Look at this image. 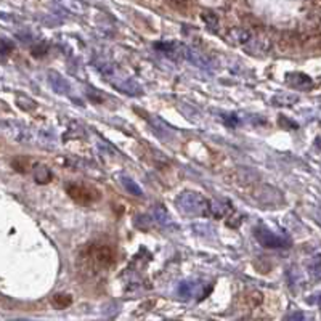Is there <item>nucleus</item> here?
I'll return each mask as SVG.
<instances>
[{
    "mask_svg": "<svg viewBox=\"0 0 321 321\" xmlns=\"http://www.w3.org/2000/svg\"><path fill=\"white\" fill-rule=\"evenodd\" d=\"M117 260V249L108 241H92L87 243L79 251L77 268L87 276H97L100 273L110 270Z\"/></svg>",
    "mask_w": 321,
    "mask_h": 321,
    "instance_id": "nucleus-1",
    "label": "nucleus"
},
{
    "mask_svg": "<svg viewBox=\"0 0 321 321\" xmlns=\"http://www.w3.org/2000/svg\"><path fill=\"white\" fill-rule=\"evenodd\" d=\"M95 68H97L103 74V77L117 90H121L127 95H134V97L141 95V92H143L132 77H129L124 71L119 69L117 65L108 61V59H95Z\"/></svg>",
    "mask_w": 321,
    "mask_h": 321,
    "instance_id": "nucleus-2",
    "label": "nucleus"
},
{
    "mask_svg": "<svg viewBox=\"0 0 321 321\" xmlns=\"http://www.w3.org/2000/svg\"><path fill=\"white\" fill-rule=\"evenodd\" d=\"M175 204L182 213L189 217H209L210 201L195 191H182L177 196Z\"/></svg>",
    "mask_w": 321,
    "mask_h": 321,
    "instance_id": "nucleus-3",
    "label": "nucleus"
},
{
    "mask_svg": "<svg viewBox=\"0 0 321 321\" xmlns=\"http://www.w3.org/2000/svg\"><path fill=\"white\" fill-rule=\"evenodd\" d=\"M66 193L69 195V198H73L79 204H92L95 201L100 199V191L97 188L84 185V183H77V182L68 183Z\"/></svg>",
    "mask_w": 321,
    "mask_h": 321,
    "instance_id": "nucleus-4",
    "label": "nucleus"
},
{
    "mask_svg": "<svg viewBox=\"0 0 321 321\" xmlns=\"http://www.w3.org/2000/svg\"><path fill=\"white\" fill-rule=\"evenodd\" d=\"M254 236L255 240L260 243V246H264L267 249H281V247H288L289 241L286 238H283L276 233H273L271 230L265 227H255L254 228Z\"/></svg>",
    "mask_w": 321,
    "mask_h": 321,
    "instance_id": "nucleus-5",
    "label": "nucleus"
},
{
    "mask_svg": "<svg viewBox=\"0 0 321 321\" xmlns=\"http://www.w3.org/2000/svg\"><path fill=\"white\" fill-rule=\"evenodd\" d=\"M286 82L295 90H310L313 87V80L304 73H288Z\"/></svg>",
    "mask_w": 321,
    "mask_h": 321,
    "instance_id": "nucleus-6",
    "label": "nucleus"
},
{
    "mask_svg": "<svg viewBox=\"0 0 321 321\" xmlns=\"http://www.w3.org/2000/svg\"><path fill=\"white\" fill-rule=\"evenodd\" d=\"M32 175H34V180L37 183H40V185L49 183L52 180V177H53L50 169L44 164H35L34 169H32Z\"/></svg>",
    "mask_w": 321,
    "mask_h": 321,
    "instance_id": "nucleus-7",
    "label": "nucleus"
},
{
    "mask_svg": "<svg viewBox=\"0 0 321 321\" xmlns=\"http://www.w3.org/2000/svg\"><path fill=\"white\" fill-rule=\"evenodd\" d=\"M201 284H198L196 281H182L180 286H178V294L185 299H189V297H195L198 294Z\"/></svg>",
    "mask_w": 321,
    "mask_h": 321,
    "instance_id": "nucleus-8",
    "label": "nucleus"
},
{
    "mask_svg": "<svg viewBox=\"0 0 321 321\" xmlns=\"http://www.w3.org/2000/svg\"><path fill=\"white\" fill-rule=\"evenodd\" d=\"M119 180H121L122 186L127 189V191H129L130 195H134V196H137V198H141V196H143V191H141V188H140V186L137 185V182L132 180L130 177L121 175V177H119Z\"/></svg>",
    "mask_w": 321,
    "mask_h": 321,
    "instance_id": "nucleus-9",
    "label": "nucleus"
},
{
    "mask_svg": "<svg viewBox=\"0 0 321 321\" xmlns=\"http://www.w3.org/2000/svg\"><path fill=\"white\" fill-rule=\"evenodd\" d=\"M167 5L178 11V13L182 15H188L189 11H191V7H193V2L191 0H167Z\"/></svg>",
    "mask_w": 321,
    "mask_h": 321,
    "instance_id": "nucleus-10",
    "label": "nucleus"
},
{
    "mask_svg": "<svg viewBox=\"0 0 321 321\" xmlns=\"http://www.w3.org/2000/svg\"><path fill=\"white\" fill-rule=\"evenodd\" d=\"M50 82L58 93H66L69 90V84L58 73H50Z\"/></svg>",
    "mask_w": 321,
    "mask_h": 321,
    "instance_id": "nucleus-11",
    "label": "nucleus"
},
{
    "mask_svg": "<svg viewBox=\"0 0 321 321\" xmlns=\"http://www.w3.org/2000/svg\"><path fill=\"white\" fill-rule=\"evenodd\" d=\"M154 219H156L161 225H167L170 222V217L167 213V209L161 204H156L154 206Z\"/></svg>",
    "mask_w": 321,
    "mask_h": 321,
    "instance_id": "nucleus-12",
    "label": "nucleus"
},
{
    "mask_svg": "<svg viewBox=\"0 0 321 321\" xmlns=\"http://www.w3.org/2000/svg\"><path fill=\"white\" fill-rule=\"evenodd\" d=\"M201 18H203V21L206 23L210 31H217V28H219V16L216 13H212V11H203Z\"/></svg>",
    "mask_w": 321,
    "mask_h": 321,
    "instance_id": "nucleus-13",
    "label": "nucleus"
},
{
    "mask_svg": "<svg viewBox=\"0 0 321 321\" xmlns=\"http://www.w3.org/2000/svg\"><path fill=\"white\" fill-rule=\"evenodd\" d=\"M71 302H73V299H71V295L68 294H56L53 297V304L58 308H66L68 305H71Z\"/></svg>",
    "mask_w": 321,
    "mask_h": 321,
    "instance_id": "nucleus-14",
    "label": "nucleus"
},
{
    "mask_svg": "<svg viewBox=\"0 0 321 321\" xmlns=\"http://www.w3.org/2000/svg\"><path fill=\"white\" fill-rule=\"evenodd\" d=\"M13 167L18 170V172H26L28 167H29V161L25 159V158H16L13 161Z\"/></svg>",
    "mask_w": 321,
    "mask_h": 321,
    "instance_id": "nucleus-15",
    "label": "nucleus"
},
{
    "mask_svg": "<svg viewBox=\"0 0 321 321\" xmlns=\"http://www.w3.org/2000/svg\"><path fill=\"white\" fill-rule=\"evenodd\" d=\"M297 100V97H276L273 98V103H276L278 106H288L291 103H294Z\"/></svg>",
    "mask_w": 321,
    "mask_h": 321,
    "instance_id": "nucleus-16",
    "label": "nucleus"
},
{
    "mask_svg": "<svg viewBox=\"0 0 321 321\" xmlns=\"http://www.w3.org/2000/svg\"><path fill=\"white\" fill-rule=\"evenodd\" d=\"M288 319H304L305 316H304V313H301V312H295V313H292V315H289V316H286Z\"/></svg>",
    "mask_w": 321,
    "mask_h": 321,
    "instance_id": "nucleus-17",
    "label": "nucleus"
},
{
    "mask_svg": "<svg viewBox=\"0 0 321 321\" xmlns=\"http://www.w3.org/2000/svg\"><path fill=\"white\" fill-rule=\"evenodd\" d=\"M318 304H319V308H321V297H319V302Z\"/></svg>",
    "mask_w": 321,
    "mask_h": 321,
    "instance_id": "nucleus-18",
    "label": "nucleus"
}]
</instances>
